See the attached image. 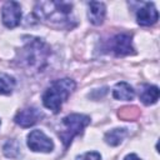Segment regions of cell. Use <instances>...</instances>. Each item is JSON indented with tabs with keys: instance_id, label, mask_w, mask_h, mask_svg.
Masks as SVG:
<instances>
[{
	"instance_id": "obj_15",
	"label": "cell",
	"mask_w": 160,
	"mask_h": 160,
	"mask_svg": "<svg viewBox=\"0 0 160 160\" xmlns=\"http://www.w3.org/2000/svg\"><path fill=\"white\" fill-rule=\"evenodd\" d=\"M2 151H4V155H5L6 158L14 159V158H16V156L19 155V152H20V144H19L16 140H14V139L8 140V141L5 142V145H4V148H2Z\"/></svg>"
},
{
	"instance_id": "obj_7",
	"label": "cell",
	"mask_w": 160,
	"mask_h": 160,
	"mask_svg": "<svg viewBox=\"0 0 160 160\" xmlns=\"http://www.w3.org/2000/svg\"><path fill=\"white\" fill-rule=\"evenodd\" d=\"M28 146L32 151L49 152L54 149V142L41 130H32L28 135Z\"/></svg>"
},
{
	"instance_id": "obj_6",
	"label": "cell",
	"mask_w": 160,
	"mask_h": 160,
	"mask_svg": "<svg viewBox=\"0 0 160 160\" xmlns=\"http://www.w3.org/2000/svg\"><path fill=\"white\" fill-rule=\"evenodd\" d=\"M109 49L111 52H114L116 56H124L134 54L132 48V40L131 36L126 32L116 34L109 42Z\"/></svg>"
},
{
	"instance_id": "obj_8",
	"label": "cell",
	"mask_w": 160,
	"mask_h": 160,
	"mask_svg": "<svg viewBox=\"0 0 160 160\" xmlns=\"http://www.w3.org/2000/svg\"><path fill=\"white\" fill-rule=\"evenodd\" d=\"M42 116H44V114L39 109H36V108H26V109L20 110L15 115L14 121L18 125H20L21 128H30V126L35 125Z\"/></svg>"
},
{
	"instance_id": "obj_4",
	"label": "cell",
	"mask_w": 160,
	"mask_h": 160,
	"mask_svg": "<svg viewBox=\"0 0 160 160\" xmlns=\"http://www.w3.org/2000/svg\"><path fill=\"white\" fill-rule=\"evenodd\" d=\"M90 124V118L84 114H70L62 119L64 129L59 131V138L61 139L64 148L71 144L72 139L82 132V130Z\"/></svg>"
},
{
	"instance_id": "obj_12",
	"label": "cell",
	"mask_w": 160,
	"mask_h": 160,
	"mask_svg": "<svg viewBox=\"0 0 160 160\" xmlns=\"http://www.w3.org/2000/svg\"><path fill=\"white\" fill-rule=\"evenodd\" d=\"M112 96L118 100H125V101H129V100H132L134 96H135V91L134 89L125 81H120L118 82L114 89H112Z\"/></svg>"
},
{
	"instance_id": "obj_9",
	"label": "cell",
	"mask_w": 160,
	"mask_h": 160,
	"mask_svg": "<svg viewBox=\"0 0 160 160\" xmlns=\"http://www.w3.org/2000/svg\"><path fill=\"white\" fill-rule=\"evenodd\" d=\"M158 19H159V14L152 2H145L144 6L140 8L136 12L138 24L141 26H150L155 24Z\"/></svg>"
},
{
	"instance_id": "obj_14",
	"label": "cell",
	"mask_w": 160,
	"mask_h": 160,
	"mask_svg": "<svg viewBox=\"0 0 160 160\" xmlns=\"http://www.w3.org/2000/svg\"><path fill=\"white\" fill-rule=\"evenodd\" d=\"M15 88V79L10 75L2 74L0 75V94L1 95H9L12 92Z\"/></svg>"
},
{
	"instance_id": "obj_5",
	"label": "cell",
	"mask_w": 160,
	"mask_h": 160,
	"mask_svg": "<svg viewBox=\"0 0 160 160\" xmlns=\"http://www.w3.org/2000/svg\"><path fill=\"white\" fill-rule=\"evenodd\" d=\"M1 19L6 28L12 29L20 24L21 6L16 1H6L1 9Z\"/></svg>"
},
{
	"instance_id": "obj_2",
	"label": "cell",
	"mask_w": 160,
	"mask_h": 160,
	"mask_svg": "<svg viewBox=\"0 0 160 160\" xmlns=\"http://www.w3.org/2000/svg\"><path fill=\"white\" fill-rule=\"evenodd\" d=\"M71 11L72 4L65 1H39L34 9L38 19L59 26H70Z\"/></svg>"
},
{
	"instance_id": "obj_10",
	"label": "cell",
	"mask_w": 160,
	"mask_h": 160,
	"mask_svg": "<svg viewBox=\"0 0 160 160\" xmlns=\"http://www.w3.org/2000/svg\"><path fill=\"white\" fill-rule=\"evenodd\" d=\"M105 12H106V9L102 2H99V1L89 2L88 16L92 25H101L104 21V18H105Z\"/></svg>"
},
{
	"instance_id": "obj_1",
	"label": "cell",
	"mask_w": 160,
	"mask_h": 160,
	"mask_svg": "<svg viewBox=\"0 0 160 160\" xmlns=\"http://www.w3.org/2000/svg\"><path fill=\"white\" fill-rule=\"evenodd\" d=\"M51 54L50 46L39 38H30L18 52L16 62L29 74L42 71Z\"/></svg>"
},
{
	"instance_id": "obj_11",
	"label": "cell",
	"mask_w": 160,
	"mask_h": 160,
	"mask_svg": "<svg viewBox=\"0 0 160 160\" xmlns=\"http://www.w3.org/2000/svg\"><path fill=\"white\" fill-rule=\"evenodd\" d=\"M139 98L145 105H151L155 104L159 99V89L158 86L149 85V84H142L140 85L139 90Z\"/></svg>"
},
{
	"instance_id": "obj_17",
	"label": "cell",
	"mask_w": 160,
	"mask_h": 160,
	"mask_svg": "<svg viewBox=\"0 0 160 160\" xmlns=\"http://www.w3.org/2000/svg\"><path fill=\"white\" fill-rule=\"evenodd\" d=\"M76 160H101V156L96 151H89L76 158Z\"/></svg>"
},
{
	"instance_id": "obj_3",
	"label": "cell",
	"mask_w": 160,
	"mask_h": 160,
	"mask_svg": "<svg viewBox=\"0 0 160 160\" xmlns=\"http://www.w3.org/2000/svg\"><path fill=\"white\" fill-rule=\"evenodd\" d=\"M74 89H75V81L69 78L52 81L51 85L42 94L44 106L51 110L54 114H58L61 109L62 102L66 101V99L70 96Z\"/></svg>"
},
{
	"instance_id": "obj_16",
	"label": "cell",
	"mask_w": 160,
	"mask_h": 160,
	"mask_svg": "<svg viewBox=\"0 0 160 160\" xmlns=\"http://www.w3.org/2000/svg\"><path fill=\"white\" fill-rule=\"evenodd\" d=\"M139 114L138 111V108L135 106H126V108H122L120 111H119V116L121 119H126V120H130V119H134L136 115Z\"/></svg>"
},
{
	"instance_id": "obj_13",
	"label": "cell",
	"mask_w": 160,
	"mask_h": 160,
	"mask_svg": "<svg viewBox=\"0 0 160 160\" xmlns=\"http://www.w3.org/2000/svg\"><path fill=\"white\" fill-rule=\"evenodd\" d=\"M126 135H128L126 129H112L105 134L104 139H105V142L109 144L110 146H118Z\"/></svg>"
},
{
	"instance_id": "obj_18",
	"label": "cell",
	"mask_w": 160,
	"mask_h": 160,
	"mask_svg": "<svg viewBox=\"0 0 160 160\" xmlns=\"http://www.w3.org/2000/svg\"><path fill=\"white\" fill-rule=\"evenodd\" d=\"M124 160H141V159H139L135 154H129V155H126L125 156V159Z\"/></svg>"
}]
</instances>
